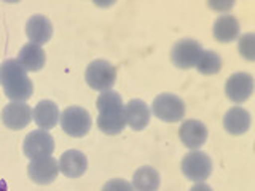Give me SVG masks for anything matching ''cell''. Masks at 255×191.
<instances>
[{"label":"cell","mask_w":255,"mask_h":191,"mask_svg":"<svg viewBox=\"0 0 255 191\" xmlns=\"http://www.w3.org/2000/svg\"><path fill=\"white\" fill-rule=\"evenodd\" d=\"M0 85L11 102H26L34 93V85L18 59H6L0 64Z\"/></svg>","instance_id":"1"},{"label":"cell","mask_w":255,"mask_h":191,"mask_svg":"<svg viewBox=\"0 0 255 191\" xmlns=\"http://www.w3.org/2000/svg\"><path fill=\"white\" fill-rule=\"evenodd\" d=\"M98 127L107 135L120 134L126 126V115L122 96L115 91L101 93L98 97Z\"/></svg>","instance_id":"2"},{"label":"cell","mask_w":255,"mask_h":191,"mask_svg":"<svg viewBox=\"0 0 255 191\" xmlns=\"http://www.w3.org/2000/svg\"><path fill=\"white\" fill-rule=\"evenodd\" d=\"M86 83L90 85L93 90L106 93L110 91L112 86L117 82V70L109 61L98 59L93 61L86 69Z\"/></svg>","instance_id":"3"},{"label":"cell","mask_w":255,"mask_h":191,"mask_svg":"<svg viewBox=\"0 0 255 191\" xmlns=\"http://www.w3.org/2000/svg\"><path fill=\"white\" fill-rule=\"evenodd\" d=\"M151 111L156 118L166 123H177L185 116V103L175 94H159L153 100Z\"/></svg>","instance_id":"4"},{"label":"cell","mask_w":255,"mask_h":191,"mask_svg":"<svg viewBox=\"0 0 255 191\" xmlns=\"http://www.w3.org/2000/svg\"><path fill=\"white\" fill-rule=\"evenodd\" d=\"M61 127L70 137H83L91 129V115L83 107H69L61 113Z\"/></svg>","instance_id":"5"},{"label":"cell","mask_w":255,"mask_h":191,"mask_svg":"<svg viewBox=\"0 0 255 191\" xmlns=\"http://www.w3.org/2000/svg\"><path fill=\"white\" fill-rule=\"evenodd\" d=\"M182 172L193 182H206L212 172V161L203 151H191L182 159Z\"/></svg>","instance_id":"6"},{"label":"cell","mask_w":255,"mask_h":191,"mask_svg":"<svg viewBox=\"0 0 255 191\" xmlns=\"http://www.w3.org/2000/svg\"><path fill=\"white\" fill-rule=\"evenodd\" d=\"M22 151H24V155L30 159L51 156V153L54 151V140L51 137V134H48L43 129L32 131L30 134H27V137L24 139Z\"/></svg>","instance_id":"7"},{"label":"cell","mask_w":255,"mask_h":191,"mask_svg":"<svg viewBox=\"0 0 255 191\" xmlns=\"http://www.w3.org/2000/svg\"><path fill=\"white\" fill-rule=\"evenodd\" d=\"M203 48L193 38H183L174 45L171 51V59L175 67L179 69H191L196 66Z\"/></svg>","instance_id":"8"},{"label":"cell","mask_w":255,"mask_h":191,"mask_svg":"<svg viewBox=\"0 0 255 191\" xmlns=\"http://www.w3.org/2000/svg\"><path fill=\"white\" fill-rule=\"evenodd\" d=\"M27 172L32 182L38 183V185H50L59 174V163L53 156L32 159Z\"/></svg>","instance_id":"9"},{"label":"cell","mask_w":255,"mask_h":191,"mask_svg":"<svg viewBox=\"0 0 255 191\" xmlns=\"http://www.w3.org/2000/svg\"><path fill=\"white\" fill-rule=\"evenodd\" d=\"M254 91V78L249 74L238 72L227 80L225 94L231 102H246L252 96Z\"/></svg>","instance_id":"10"},{"label":"cell","mask_w":255,"mask_h":191,"mask_svg":"<svg viewBox=\"0 0 255 191\" xmlns=\"http://www.w3.org/2000/svg\"><path fill=\"white\" fill-rule=\"evenodd\" d=\"M2 119L6 127L19 131L30 123L32 108L27 102H10L2 111Z\"/></svg>","instance_id":"11"},{"label":"cell","mask_w":255,"mask_h":191,"mask_svg":"<svg viewBox=\"0 0 255 191\" xmlns=\"http://www.w3.org/2000/svg\"><path fill=\"white\" fill-rule=\"evenodd\" d=\"M179 137L185 147H188L190 150H196L206 143L207 127L204 123L198 121V119H187V121L180 126Z\"/></svg>","instance_id":"12"},{"label":"cell","mask_w":255,"mask_h":191,"mask_svg":"<svg viewBox=\"0 0 255 191\" xmlns=\"http://www.w3.org/2000/svg\"><path fill=\"white\" fill-rule=\"evenodd\" d=\"M88 169V159L78 150H67L59 158V171L69 179L82 177Z\"/></svg>","instance_id":"13"},{"label":"cell","mask_w":255,"mask_h":191,"mask_svg":"<svg viewBox=\"0 0 255 191\" xmlns=\"http://www.w3.org/2000/svg\"><path fill=\"white\" fill-rule=\"evenodd\" d=\"M26 34L30 40V43L42 46L50 42V38L53 35V24L46 16L35 14L26 24Z\"/></svg>","instance_id":"14"},{"label":"cell","mask_w":255,"mask_h":191,"mask_svg":"<svg viewBox=\"0 0 255 191\" xmlns=\"http://www.w3.org/2000/svg\"><path fill=\"white\" fill-rule=\"evenodd\" d=\"M125 115L126 124H129V127H132L134 131L145 129L151 116L148 105L140 99H132L131 102H128V105L125 107Z\"/></svg>","instance_id":"15"},{"label":"cell","mask_w":255,"mask_h":191,"mask_svg":"<svg viewBox=\"0 0 255 191\" xmlns=\"http://www.w3.org/2000/svg\"><path fill=\"white\" fill-rule=\"evenodd\" d=\"M32 118L35 119V123L40 129L48 131V129H53V127L58 124L61 113L54 102L42 100L37 103L34 110H32Z\"/></svg>","instance_id":"16"},{"label":"cell","mask_w":255,"mask_h":191,"mask_svg":"<svg viewBox=\"0 0 255 191\" xmlns=\"http://www.w3.org/2000/svg\"><path fill=\"white\" fill-rule=\"evenodd\" d=\"M223 126L227 132L233 135H241L249 131L251 127V113L243 107H233L227 111L223 118Z\"/></svg>","instance_id":"17"},{"label":"cell","mask_w":255,"mask_h":191,"mask_svg":"<svg viewBox=\"0 0 255 191\" xmlns=\"http://www.w3.org/2000/svg\"><path fill=\"white\" fill-rule=\"evenodd\" d=\"M45 61H46L45 51L42 50V46H38L35 43L24 45L18 54V62L26 72H38L45 66Z\"/></svg>","instance_id":"18"},{"label":"cell","mask_w":255,"mask_h":191,"mask_svg":"<svg viewBox=\"0 0 255 191\" xmlns=\"http://www.w3.org/2000/svg\"><path fill=\"white\" fill-rule=\"evenodd\" d=\"M214 37L222 43L235 42L239 37V22L233 14H223L214 22Z\"/></svg>","instance_id":"19"},{"label":"cell","mask_w":255,"mask_h":191,"mask_svg":"<svg viewBox=\"0 0 255 191\" xmlns=\"http://www.w3.org/2000/svg\"><path fill=\"white\" fill-rule=\"evenodd\" d=\"M159 183H161V179H159L158 171L150 166L140 167L132 177V188L135 191H158Z\"/></svg>","instance_id":"20"},{"label":"cell","mask_w":255,"mask_h":191,"mask_svg":"<svg viewBox=\"0 0 255 191\" xmlns=\"http://www.w3.org/2000/svg\"><path fill=\"white\" fill-rule=\"evenodd\" d=\"M199 74L203 75H214V74H219L220 69H222V59L220 56L212 51V50H203L201 56L196 62V66Z\"/></svg>","instance_id":"21"},{"label":"cell","mask_w":255,"mask_h":191,"mask_svg":"<svg viewBox=\"0 0 255 191\" xmlns=\"http://www.w3.org/2000/svg\"><path fill=\"white\" fill-rule=\"evenodd\" d=\"M238 50L243 58H246L247 61H254L255 59V35L254 34L243 35L239 38Z\"/></svg>","instance_id":"22"},{"label":"cell","mask_w":255,"mask_h":191,"mask_svg":"<svg viewBox=\"0 0 255 191\" xmlns=\"http://www.w3.org/2000/svg\"><path fill=\"white\" fill-rule=\"evenodd\" d=\"M102 191H134V188L129 182L122 179H114L102 187Z\"/></svg>","instance_id":"23"},{"label":"cell","mask_w":255,"mask_h":191,"mask_svg":"<svg viewBox=\"0 0 255 191\" xmlns=\"http://www.w3.org/2000/svg\"><path fill=\"white\" fill-rule=\"evenodd\" d=\"M190 191H212V188H211L209 185H207V183L201 182V183H198V185H195Z\"/></svg>","instance_id":"24"},{"label":"cell","mask_w":255,"mask_h":191,"mask_svg":"<svg viewBox=\"0 0 255 191\" xmlns=\"http://www.w3.org/2000/svg\"><path fill=\"white\" fill-rule=\"evenodd\" d=\"M0 191H8L6 183H5V182H0Z\"/></svg>","instance_id":"25"}]
</instances>
